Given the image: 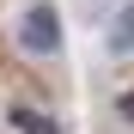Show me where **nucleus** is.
<instances>
[{
  "label": "nucleus",
  "mask_w": 134,
  "mask_h": 134,
  "mask_svg": "<svg viewBox=\"0 0 134 134\" xmlns=\"http://www.w3.org/2000/svg\"><path fill=\"white\" fill-rule=\"evenodd\" d=\"M110 55H134V6L110 12Z\"/></svg>",
  "instance_id": "obj_3"
},
{
  "label": "nucleus",
  "mask_w": 134,
  "mask_h": 134,
  "mask_svg": "<svg viewBox=\"0 0 134 134\" xmlns=\"http://www.w3.org/2000/svg\"><path fill=\"white\" fill-rule=\"evenodd\" d=\"M18 49L31 61H61L67 55V25H61L55 0H31V6L18 12Z\"/></svg>",
  "instance_id": "obj_1"
},
{
  "label": "nucleus",
  "mask_w": 134,
  "mask_h": 134,
  "mask_svg": "<svg viewBox=\"0 0 134 134\" xmlns=\"http://www.w3.org/2000/svg\"><path fill=\"white\" fill-rule=\"evenodd\" d=\"M6 128L12 134H61V122L37 104H6Z\"/></svg>",
  "instance_id": "obj_2"
},
{
  "label": "nucleus",
  "mask_w": 134,
  "mask_h": 134,
  "mask_svg": "<svg viewBox=\"0 0 134 134\" xmlns=\"http://www.w3.org/2000/svg\"><path fill=\"white\" fill-rule=\"evenodd\" d=\"M116 116H122V122H128V128H134V85H128V92H122V98H116Z\"/></svg>",
  "instance_id": "obj_4"
}]
</instances>
